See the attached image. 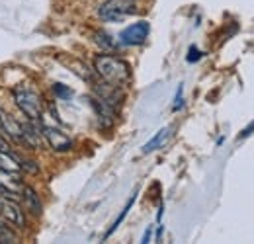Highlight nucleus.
<instances>
[{"instance_id":"f257e3e1","label":"nucleus","mask_w":254,"mask_h":244,"mask_svg":"<svg viewBox=\"0 0 254 244\" xmlns=\"http://www.w3.org/2000/svg\"><path fill=\"white\" fill-rule=\"evenodd\" d=\"M94 68L98 76L106 84H112V86H118V88L127 84L129 78H131L129 64L122 59H118V57H112V55H98L94 59Z\"/></svg>"},{"instance_id":"f03ea898","label":"nucleus","mask_w":254,"mask_h":244,"mask_svg":"<svg viewBox=\"0 0 254 244\" xmlns=\"http://www.w3.org/2000/svg\"><path fill=\"white\" fill-rule=\"evenodd\" d=\"M14 102L16 106L22 110V114L30 120V122H37L41 120V110H43V102H41V96L37 92L30 90L26 86H18L14 88Z\"/></svg>"},{"instance_id":"7ed1b4c3","label":"nucleus","mask_w":254,"mask_h":244,"mask_svg":"<svg viewBox=\"0 0 254 244\" xmlns=\"http://www.w3.org/2000/svg\"><path fill=\"white\" fill-rule=\"evenodd\" d=\"M137 12L135 0H106L98 8V16L106 22H124Z\"/></svg>"},{"instance_id":"20e7f679","label":"nucleus","mask_w":254,"mask_h":244,"mask_svg":"<svg viewBox=\"0 0 254 244\" xmlns=\"http://www.w3.org/2000/svg\"><path fill=\"white\" fill-rule=\"evenodd\" d=\"M149 31H151V26H149V22H145V20H141V22H137V24H131V26H127L126 30L120 33V43L126 45V47L141 45V43L147 41Z\"/></svg>"},{"instance_id":"39448f33","label":"nucleus","mask_w":254,"mask_h":244,"mask_svg":"<svg viewBox=\"0 0 254 244\" xmlns=\"http://www.w3.org/2000/svg\"><path fill=\"white\" fill-rule=\"evenodd\" d=\"M41 133L45 137V141L49 143V147L57 153H68L72 149V139L68 135H64L61 129L51 127V125H41Z\"/></svg>"},{"instance_id":"423d86ee","label":"nucleus","mask_w":254,"mask_h":244,"mask_svg":"<svg viewBox=\"0 0 254 244\" xmlns=\"http://www.w3.org/2000/svg\"><path fill=\"white\" fill-rule=\"evenodd\" d=\"M0 215H2L10 225H16V227H24V225H26L24 211L20 209V205H18L16 201L2 199V209H0Z\"/></svg>"},{"instance_id":"0eeeda50","label":"nucleus","mask_w":254,"mask_h":244,"mask_svg":"<svg viewBox=\"0 0 254 244\" xmlns=\"http://www.w3.org/2000/svg\"><path fill=\"white\" fill-rule=\"evenodd\" d=\"M168 135H170V127H162L159 133H155L153 139H149V141L143 145V153L149 154V153H153V151H157V149H160V147L166 143Z\"/></svg>"},{"instance_id":"6e6552de","label":"nucleus","mask_w":254,"mask_h":244,"mask_svg":"<svg viewBox=\"0 0 254 244\" xmlns=\"http://www.w3.org/2000/svg\"><path fill=\"white\" fill-rule=\"evenodd\" d=\"M0 172H4V174H18L20 172V164L14 158H10L6 151H0Z\"/></svg>"},{"instance_id":"1a4fd4ad","label":"nucleus","mask_w":254,"mask_h":244,"mask_svg":"<svg viewBox=\"0 0 254 244\" xmlns=\"http://www.w3.org/2000/svg\"><path fill=\"white\" fill-rule=\"evenodd\" d=\"M18 241V233L12 227H8V223L0 221V244H16Z\"/></svg>"},{"instance_id":"9d476101","label":"nucleus","mask_w":254,"mask_h":244,"mask_svg":"<svg viewBox=\"0 0 254 244\" xmlns=\"http://www.w3.org/2000/svg\"><path fill=\"white\" fill-rule=\"evenodd\" d=\"M135 197H137V193H133V195H131V197H129V199H127L126 207H124V209H122V213H120V217H118V219H116V221H114V225H112V229H110V231H108V233H106V239H108V237H112V235H114V233H116V229H118V227H120V225H122V221H124V219H126V217H127V213H129V209H131V207H133V203H135Z\"/></svg>"},{"instance_id":"9b49d317","label":"nucleus","mask_w":254,"mask_h":244,"mask_svg":"<svg viewBox=\"0 0 254 244\" xmlns=\"http://www.w3.org/2000/svg\"><path fill=\"white\" fill-rule=\"evenodd\" d=\"M24 197H26L28 207H30L32 213H35V215L41 213V203H39V199H37V195H35V191H33L32 187L24 185Z\"/></svg>"},{"instance_id":"f8f14e48","label":"nucleus","mask_w":254,"mask_h":244,"mask_svg":"<svg viewBox=\"0 0 254 244\" xmlns=\"http://www.w3.org/2000/svg\"><path fill=\"white\" fill-rule=\"evenodd\" d=\"M96 43H98L102 49H108V51L118 49V43H116L114 37H112L110 33H106V31H98V33H96Z\"/></svg>"},{"instance_id":"ddd939ff","label":"nucleus","mask_w":254,"mask_h":244,"mask_svg":"<svg viewBox=\"0 0 254 244\" xmlns=\"http://www.w3.org/2000/svg\"><path fill=\"white\" fill-rule=\"evenodd\" d=\"M53 92H55V96L61 98V100L72 98V90H70L68 86H64V84H53Z\"/></svg>"},{"instance_id":"4468645a","label":"nucleus","mask_w":254,"mask_h":244,"mask_svg":"<svg viewBox=\"0 0 254 244\" xmlns=\"http://www.w3.org/2000/svg\"><path fill=\"white\" fill-rule=\"evenodd\" d=\"M0 195H8V197H14L16 193H14V187H10V185L2 183V180H0Z\"/></svg>"},{"instance_id":"2eb2a0df","label":"nucleus","mask_w":254,"mask_h":244,"mask_svg":"<svg viewBox=\"0 0 254 244\" xmlns=\"http://www.w3.org/2000/svg\"><path fill=\"white\" fill-rule=\"evenodd\" d=\"M199 57H201V53H199V51H197L195 47H191V49H190V55H188V61L193 62V61H197Z\"/></svg>"},{"instance_id":"dca6fc26","label":"nucleus","mask_w":254,"mask_h":244,"mask_svg":"<svg viewBox=\"0 0 254 244\" xmlns=\"http://www.w3.org/2000/svg\"><path fill=\"white\" fill-rule=\"evenodd\" d=\"M182 108V84H180V88L176 92V104H174V110H180Z\"/></svg>"},{"instance_id":"f3484780","label":"nucleus","mask_w":254,"mask_h":244,"mask_svg":"<svg viewBox=\"0 0 254 244\" xmlns=\"http://www.w3.org/2000/svg\"><path fill=\"white\" fill-rule=\"evenodd\" d=\"M151 235H153V225L145 231V235H143V241H141V243H149V241H151Z\"/></svg>"},{"instance_id":"a211bd4d","label":"nucleus","mask_w":254,"mask_h":244,"mask_svg":"<svg viewBox=\"0 0 254 244\" xmlns=\"http://www.w3.org/2000/svg\"><path fill=\"white\" fill-rule=\"evenodd\" d=\"M4 143H6V141L0 137V151H6V145H4Z\"/></svg>"},{"instance_id":"6ab92c4d","label":"nucleus","mask_w":254,"mask_h":244,"mask_svg":"<svg viewBox=\"0 0 254 244\" xmlns=\"http://www.w3.org/2000/svg\"><path fill=\"white\" fill-rule=\"evenodd\" d=\"M0 209H2V199H0Z\"/></svg>"}]
</instances>
